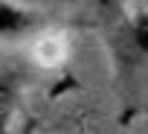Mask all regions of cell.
Segmentation results:
<instances>
[{"mask_svg": "<svg viewBox=\"0 0 148 134\" xmlns=\"http://www.w3.org/2000/svg\"><path fill=\"white\" fill-rule=\"evenodd\" d=\"M96 21L110 58L119 122L131 125L148 114V9H125L116 0Z\"/></svg>", "mask_w": 148, "mask_h": 134, "instance_id": "1", "label": "cell"}, {"mask_svg": "<svg viewBox=\"0 0 148 134\" xmlns=\"http://www.w3.org/2000/svg\"><path fill=\"white\" fill-rule=\"evenodd\" d=\"M47 26L44 15L26 6H18L12 0H0V41H23L38 35Z\"/></svg>", "mask_w": 148, "mask_h": 134, "instance_id": "2", "label": "cell"}, {"mask_svg": "<svg viewBox=\"0 0 148 134\" xmlns=\"http://www.w3.org/2000/svg\"><path fill=\"white\" fill-rule=\"evenodd\" d=\"M70 52V44H67V35L64 32H47V26L32 35V55L38 64L44 67H52V64H61Z\"/></svg>", "mask_w": 148, "mask_h": 134, "instance_id": "3", "label": "cell"}, {"mask_svg": "<svg viewBox=\"0 0 148 134\" xmlns=\"http://www.w3.org/2000/svg\"><path fill=\"white\" fill-rule=\"evenodd\" d=\"M18 105H21V88H18V82L0 76V131L12 128Z\"/></svg>", "mask_w": 148, "mask_h": 134, "instance_id": "4", "label": "cell"}, {"mask_svg": "<svg viewBox=\"0 0 148 134\" xmlns=\"http://www.w3.org/2000/svg\"><path fill=\"white\" fill-rule=\"evenodd\" d=\"M113 3H116V0H87V6L93 9V15H102V12H105L108 6H113Z\"/></svg>", "mask_w": 148, "mask_h": 134, "instance_id": "5", "label": "cell"}]
</instances>
